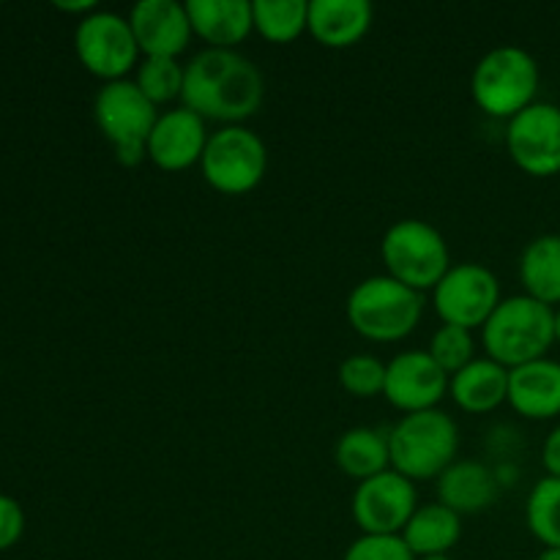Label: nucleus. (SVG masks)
Masks as SVG:
<instances>
[{"mask_svg":"<svg viewBox=\"0 0 560 560\" xmlns=\"http://www.w3.org/2000/svg\"><path fill=\"white\" fill-rule=\"evenodd\" d=\"M520 282L530 299L547 306L560 304V235H539L525 246L520 255Z\"/></svg>","mask_w":560,"mask_h":560,"instance_id":"obj_23","label":"nucleus"},{"mask_svg":"<svg viewBox=\"0 0 560 560\" xmlns=\"http://www.w3.org/2000/svg\"><path fill=\"white\" fill-rule=\"evenodd\" d=\"M481 345L487 359L506 370L547 359L556 345V310L525 293L503 299L481 328Z\"/></svg>","mask_w":560,"mask_h":560,"instance_id":"obj_2","label":"nucleus"},{"mask_svg":"<svg viewBox=\"0 0 560 560\" xmlns=\"http://www.w3.org/2000/svg\"><path fill=\"white\" fill-rule=\"evenodd\" d=\"M208 137V120L178 104L159 113L156 126L148 137V159L164 173H180L200 164Z\"/></svg>","mask_w":560,"mask_h":560,"instance_id":"obj_14","label":"nucleus"},{"mask_svg":"<svg viewBox=\"0 0 560 560\" xmlns=\"http://www.w3.org/2000/svg\"><path fill=\"white\" fill-rule=\"evenodd\" d=\"M339 386L355 399L383 397L386 392V364L370 353H355L339 364Z\"/></svg>","mask_w":560,"mask_h":560,"instance_id":"obj_27","label":"nucleus"},{"mask_svg":"<svg viewBox=\"0 0 560 560\" xmlns=\"http://www.w3.org/2000/svg\"><path fill=\"white\" fill-rule=\"evenodd\" d=\"M55 9L60 11H69V14H93L96 11V3L93 0H55Z\"/></svg>","mask_w":560,"mask_h":560,"instance_id":"obj_32","label":"nucleus"},{"mask_svg":"<svg viewBox=\"0 0 560 560\" xmlns=\"http://www.w3.org/2000/svg\"><path fill=\"white\" fill-rule=\"evenodd\" d=\"M399 536L416 560L448 556L463 536V517L443 506L441 501L427 503V506L416 509V514Z\"/></svg>","mask_w":560,"mask_h":560,"instance_id":"obj_21","label":"nucleus"},{"mask_svg":"<svg viewBox=\"0 0 560 560\" xmlns=\"http://www.w3.org/2000/svg\"><path fill=\"white\" fill-rule=\"evenodd\" d=\"M129 25L142 58H178L195 36L186 3L178 0H140L131 5Z\"/></svg>","mask_w":560,"mask_h":560,"instance_id":"obj_15","label":"nucleus"},{"mask_svg":"<svg viewBox=\"0 0 560 560\" xmlns=\"http://www.w3.org/2000/svg\"><path fill=\"white\" fill-rule=\"evenodd\" d=\"M345 310L359 337L388 345L413 334L424 315V295L405 288L388 273H381L355 284Z\"/></svg>","mask_w":560,"mask_h":560,"instance_id":"obj_4","label":"nucleus"},{"mask_svg":"<svg viewBox=\"0 0 560 560\" xmlns=\"http://www.w3.org/2000/svg\"><path fill=\"white\" fill-rule=\"evenodd\" d=\"M448 381L452 377L438 366V361L427 350H405L386 364L383 397L405 416L435 410L438 402L448 394Z\"/></svg>","mask_w":560,"mask_h":560,"instance_id":"obj_13","label":"nucleus"},{"mask_svg":"<svg viewBox=\"0 0 560 560\" xmlns=\"http://www.w3.org/2000/svg\"><path fill=\"white\" fill-rule=\"evenodd\" d=\"M541 465H545L547 476L560 479V427L547 435L545 446H541Z\"/></svg>","mask_w":560,"mask_h":560,"instance_id":"obj_31","label":"nucleus"},{"mask_svg":"<svg viewBox=\"0 0 560 560\" xmlns=\"http://www.w3.org/2000/svg\"><path fill=\"white\" fill-rule=\"evenodd\" d=\"M370 0H310V33L328 49L359 44L372 27Z\"/></svg>","mask_w":560,"mask_h":560,"instance_id":"obj_18","label":"nucleus"},{"mask_svg":"<svg viewBox=\"0 0 560 560\" xmlns=\"http://www.w3.org/2000/svg\"><path fill=\"white\" fill-rule=\"evenodd\" d=\"M186 66L178 58H142L137 66L135 85L151 98L153 104H173L175 98L184 96Z\"/></svg>","mask_w":560,"mask_h":560,"instance_id":"obj_26","label":"nucleus"},{"mask_svg":"<svg viewBox=\"0 0 560 560\" xmlns=\"http://www.w3.org/2000/svg\"><path fill=\"white\" fill-rule=\"evenodd\" d=\"M495 498L498 476L479 459H457L438 476V501L459 517L487 512Z\"/></svg>","mask_w":560,"mask_h":560,"instance_id":"obj_19","label":"nucleus"},{"mask_svg":"<svg viewBox=\"0 0 560 560\" xmlns=\"http://www.w3.org/2000/svg\"><path fill=\"white\" fill-rule=\"evenodd\" d=\"M255 31L271 44H290L310 33L306 0H252Z\"/></svg>","mask_w":560,"mask_h":560,"instance_id":"obj_24","label":"nucleus"},{"mask_svg":"<svg viewBox=\"0 0 560 560\" xmlns=\"http://www.w3.org/2000/svg\"><path fill=\"white\" fill-rule=\"evenodd\" d=\"M74 49L80 63L104 82L126 80V74L140 66L142 55L129 16L102 9L77 22Z\"/></svg>","mask_w":560,"mask_h":560,"instance_id":"obj_9","label":"nucleus"},{"mask_svg":"<svg viewBox=\"0 0 560 560\" xmlns=\"http://www.w3.org/2000/svg\"><path fill=\"white\" fill-rule=\"evenodd\" d=\"M539 82L541 74L534 55L514 44H501L476 63L470 74V96L490 118L512 120L536 104Z\"/></svg>","mask_w":560,"mask_h":560,"instance_id":"obj_3","label":"nucleus"},{"mask_svg":"<svg viewBox=\"0 0 560 560\" xmlns=\"http://www.w3.org/2000/svg\"><path fill=\"white\" fill-rule=\"evenodd\" d=\"M186 11L191 31L208 49H235L255 31L252 0H189Z\"/></svg>","mask_w":560,"mask_h":560,"instance_id":"obj_17","label":"nucleus"},{"mask_svg":"<svg viewBox=\"0 0 560 560\" xmlns=\"http://www.w3.org/2000/svg\"><path fill=\"white\" fill-rule=\"evenodd\" d=\"M536 560H560V550L558 547H545V550H541V556Z\"/></svg>","mask_w":560,"mask_h":560,"instance_id":"obj_33","label":"nucleus"},{"mask_svg":"<svg viewBox=\"0 0 560 560\" xmlns=\"http://www.w3.org/2000/svg\"><path fill=\"white\" fill-rule=\"evenodd\" d=\"M342 560H416V556L408 550L402 536L361 534L359 539L345 550Z\"/></svg>","mask_w":560,"mask_h":560,"instance_id":"obj_29","label":"nucleus"},{"mask_svg":"<svg viewBox=\"0 0 560 560\" xmlns=\"http://www.w3.org/2000/svg\"><path fill=\"white\" fill-rule=\"evenodd\" d=\"M421 560H454V558H448V556H441V558H421Z\"/></svg>","mask_w":560,"mask_h":560,"instance_id":"obj_35","label":"nucleus"},{"mask_svg":"<svg viewBox=\"0 0 560 560\" xmlns=\"http://www.w3.org/2000/svg\"><path fill=\"white\" fill-rule=\"evenodd\" d=\"M525 523L541 545L560 550V479L556 476H545L530 490L525 503Z\"/></svg>","mask_w":560,"mask_h":560,"instance_id":"obj_25","label":"nucleus"},{"mask_svg":"<svg viewBox=\"0 0 560 560\" xmlns=\"http://www.w3.org/2000/svg\"><path fill=\"white\" fill-rule=\"evenodd\" d=\"M506 402L530 421L560 416V361L539 359L509 370Z\"/></svg>","mask_w":560,"mask_h":560,"instance_id":"obj_16","label":"nucleus"},{"mask_svg":"<svg viewBox=\"0 0 560 560\" xmlns=\"http://www.w3.org/2000/svg\"><path fill=\"white\" fill-rule=\"evenodd\" d=\"M202 178L222 195H246L266 178L268 148L246 126H222L208 137L200 159Z\"/></svg>","mask_w":560,"mask_h":560,"instance_id":"obj_8","label":"nucleus"},{"mask_svg":"<svg viewBox=\"0 0 560 560\" xmlns=\"http://www.w3.org/2000/svg\"><path fill=\"white\" fill-rule=\"evenodd\" d=\"M435 312L443 323L459 328H485L492 312L501 304V282L481 262H457L432 290Z\"/></svg>","mask_w":560,"mask_h":560,"instance_id":"obj_10","label":"nucleus"},{"mask_svg":"<svg viewBox=\"0 0 560 560\" xmlns=\"http://www.w3.org/2000/svg\"><path fill=\"white\" fill-rule=\"evenodd\" d=\"M381 260L388 277L424 295L446 277L452 252L435 224L424 219H399L383 233Z\"/></svg>","mask_w":560,"mask_h":560,"instance_id":"obj_6","label":"nucleus"},{"mask_svg":"<svg viewBox=\"0 0 560 560\" xmlns=\"http://www.w3.org/2000/svg\"><path fill=\"white\" fill-rule=\"evenodd\" d=\"M427 353L438 361V366H441L448 377L457 375L463 366H468L470 361L476 359L474 355L476 353L474 331H468V328H459V326H448V323H441V328L432 334Z\"/></svg>","mask_w":560,"mask_h":560,"instance_id":"obj_28","label":"nucleus"},{"mask_svg":"<svg viewBox=\"0 0 560 560\" xmlns=\"http://www.w3.org/2000/svg\"><path fill=\"white\" fill-rule=\"evenodd\" d=\"M266 80L238 49H202L186 63L180 104L202 120L244 126L260 109Z\"/></svg>","mask_w":560,"mask_h":560,"instance_id":"obj_1","label":"nucleus"},{"mask_svg":"<svg viewBox=\"0 0 560 560\" xmlns=\"http://www.w3.org/2000/svg\"><path fill=\"white\" fill-rule=\"evenodd\" d=\"M388 448L392 468L413 485L438 479L448 465L457 463L459 430L452 416L438 408L408 413L388 432Z\"/></svg>","mask_w":560,"mask_h":560,"instance_id":"obj_5","label":"nucleus"},{"mask_svg":"<svg viewBox=\"0 0 560 560\" xmlns=\"http://www.w3.org/2000/svg\"><path fill=\"white\" fill-rule=\"evenodd\" d=\"M506 151L523 173L550 178L560 173V107L536 102L506 126Z\"/></svg>","mask_w":560,"mask_h":560,"instance_id":"obj_12","label":"nucleus"},{"mask_svg":"<svg viewBox=\"0 0 560 560\" xmlns=\"http://www.w3.org/2000/svg\"><path fill=\"white\" fill-rule=\"evenodd\" d=\"M416 509H419L416 485L394 468L383 470V474L372 476L366 481H359L353 492V503H350V512H353L361 534L377 536L402 534Z\"/></svg>","mask_w":560,"mask_h":560,"instance_id":"obj_11","label":"nucleus"},{"mask_svg":"<svg viewBox=\"0 0 560 560\" xmlns=\"http://www.w3.org/2000/svg\"><path fill=\"white\" fill-rule=\"evenodd\" d=\"M556 342H560V310L556 312Z\"/></svg>","mask_w":560,"mask_h":560,"instance_id":"obj_34","label":"nucleus"},{"mask_svg":"<svg viewBox=\"0 0 560 560\" xmlns=\"http://www.w3.org/2000/svg\"><path fill=\"white\" fill-rule=\"evenodd\" d=\"M93 118L104 140L115 148V156L126 167H137L148 159V137L156 126L159 107L135 85V80L104 82L93 98Z\"/></svg>","mask_w":560,"mask_h":560,"instance_id":"obj_7","label":"nucleus"},{"mask_svg":"<svg viewBox=\"0 0 560 560\" xmlns=\"http://www.w3.org/2000/svg\"><path fill=\"white\" fill-rule=\"evenodd\" d=\"M25 534V512L11 495L0 492V552L11 550Z\"/></svg>","mask_w":560,"mask_h":560,"instance_id":"obj_30","label":"nucleus"},{"mask_svg":"<svg viewBox=\"0 0 560 560\" xmlns=\"http://www.w3.org/2000/svg\"><path fill=\"white\" fill-rule=\"evenodd\" d=\"M334 463L345 476L355 481H366L383 474L392 468L388 432L372 430V427H353V430L342 432L334 446Z\"/></svg>","mask_w":560,"mask_h":560,"instance_id":"obj_22","label":"nucleus"},{"mask_svg":"<svg viewBox=\"0 0 560 560\" xmlns=\"http://www.w3.org/2000/svg\"><path fill=\"white\" fill-rule=\"evenodd\" d=\"M448 394L465 413H492L509 399V370L481 355L452 375Z\"/></svg>","mask_w":560,"mask_h":560,"instance_id":"obj_20","label":"nucleus"}]
</instances>
